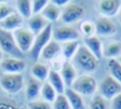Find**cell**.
<instances>
[{
	"instance_id": "12",
	"label": "cell",
	"mask_w": 121,
	"mask_h": 109,
	"mask_svg": "<svg viewBox=\"0 0 121 109\" xmlns=\"http://www.w3.org/2000/svg\"><path fill=\"white\" fill-rule=\"evenodd\" d=\"M95 33L100 36H111L116 32L115 24L107 17H100L95 22Z\"/></svg>"
},
{
	"instance_id": "18",
	"label": "cell",
	"mask_w": 121,
	"mask_h": 109,
	"mask_svg": "<svg viewBox=\"0 0 121 109\" xmlns=\"http://www.w3.org/2000/svg\"><path fill=\"white\" fill-rule=\"evenodd\" d=\"M60 52H61V45H60V43L56 42L55 40H50L49 43L42 50L41 56L45 61H52Z\"/></svg>"
},
{
	"instance_id": "35",
	"label": "cell",
	"mask_w": 121,
	"mask_h": 109,
	"mask_svg": "<svg viewBox=\"0 0 121 109\" xmlns=\"http://www.w3.org/2000/svg\"><path fill=\"white\" fill-rule=\"evenodd\" d=\"M112 109H121V92L111 100Z\"/></svg>"
},
{
	"instance_id": "13",
	"label": "cell",
	"mask_w": 121,
	"mask_h": 109,
	"mask_svg": "<svg viewBox=\"0 0 121 109\" xmlns=\"http://www.w3.org/2000/svg\"><path fill=\"white\" fill-rule=\"evenodd\" d=\"M60 74L64 82V85L67 87H71L74 82L76 81V79L78 78L76 67L74 66L73 64H71L69 61H66V60L61 64Z\"/></svg>"
},
{
	"instance_id": "15",
	"label": "cell",
	"mask_w": 121,
	"mask_h": 109,
	"mask_svg": "<svg viewBox=\"0 0 121 109\" xmlns=\"http://www.w3.org/2000/svg\"><path fill=\"white\" fill-rule=\"evenodd\" d=\"M23 17L18 12H13L9 16H8L6 19L0 22V28L13 32L14 30L22 27L23 25Z\"/></svg>"
},
{
	"instance_id": "22",
	"label": "cell",
	"mask_w": 121,
	"mask_h": 109,
	"mask_svg": "<svg viewBox=\"0 0 121 109\" xmlns=\"http://www.w3.org/2000/svg\"><path fill=\"white\" fill-rule=\"evenodd\" d=\"M49 67L43 64V63H40V62H36L32 64L31 66V77L35 78L36 80L40 81L41 82H45L47 81V78H48V74H49Z\"/></svg>"
},
{
	"instance_id": "24",
	"label": "cell",
	"mask_w": 121,
	"mask_h": 109,
	"mask_svg": "<svg viewBox=\"0 0 121 109\" xmlns=\"http://www.w3.org/2000/svg\"><path fill=\"white\" fill-rule=\"evenodd\" d=\"M78 47H79V43L78 40L63 43L61 45V54L63 55L66 61H69L74 58Z\"/></svg>"
},
{
	"instance_id": "16",
	"label": "cell",
	"mask_w": 121,
	"mask_h": 109,
	"mask_svg": "<svg viewBox=\"0 0 121 109\" xmlns=\"http://www.w3.org/2000/svg\"><path fill=\"white\" fill-rule=\"evenodd\" d=\"M49 23L41 15V14H34L31 15L30 18L27 19V28L36 36L41 33Z\"/></svg>"
},
{
	"instance_id": "19",
	"label": "cell",
	"mask_w": 121,
	"mask_h": 109,
	"mask_svg": "<svg viewBox=\"0 0 121 109\" xmlns=\"http://www.w3.org/2000/svg\"><path fill=\"white\" fill-rule=\"evenodd\" d=\"M46 82L55 89V91L57 92L58 95L64 94V91H65L66 87L64 85V82L61 79V76H60V72H58L55 69H50Z\"/></svg>"
},
{
	"instance_id": "28",
	"label": "cell",
	"mask_w": 121,
	"mask_h": 109,
	"mask_svg": "<svg viewBox=\"0 0 121 109\" xmlns=\"http://www.w3.org/2000/svg\"><path fill=\"white\" fill-rule=\"evenodd\" d=\"M79 30L81 34L84 36V38L94 36V34L95 33V23H93L92 21H88V20L83 21L79 25Z\"/></svg>"
},
{
	"instance_id": "21",
	"label": "cell",
	"mask_w": 121,
	"mask_h": 109,
	"mask_svg": "<svg viewBox=\"0 0 121 109\" xmlns=\"http://www.w3.org/2000/svg\"><path fill=\"white\" fill-rule=\"evenodd\" d=\"M60 8L57 7L56 5H54L53 3H51L50 1H48L47 5L45 6V8L43 9V11L41 12V15L49 23H53L56 22L57 20H59L60 18Z\"/></svg>"
},
{
	"instance_id": "29",
	"label": "cell",
	"mask_w": 121,
	"mask_h": 109,
	"mask_svg": "<svg viewBox=\"0 0 121 109\" xmlns=\"http://www.w3.org/2000/svg\"><path fill=\"white\" fill-rule=\"evenodd\" d=\"M52 109H71L69 101L64 94L57 95L55 100L53 101Z\"/></svg>"
},
{
	"instance_id": "26",
	"label": "cell",
	"mask_w": 121,
	"mask_h": 109,
	"mask_svg": "<svg viewBox=\"0 0 121 109\" xmlns=\"http://www.w3.org/2000/svg\"><path fill=\"white\" fill-rule=\"evenodd\" d=\"M108 68L111 76L121 84V63L116 59H109Z\"/></svg>"
},
{
	"instance_id": "14",
	"label": "cell",
	"mask_w": 121,
	"mask_h": 109,
	"mask_svg": "<svg viewBox=\"0 0 121 109\" xmlns=\"http://www.w3.org/2000/svg\"><path fill=\"white\" fill-rule=\"evenodd\" d=\"M42 82L33 77H29L25 86V96L28 101H33L41 95Z\"/></svg>"
},
{
	"instance_id": "36",
	"label": "cell",
	"mask_w": 121,
	"mask_h": 109,
	"mask_svg": "<svg viewBox=\"0 0 121 109\" xmlns=\"http://www.w3.org/2000/svg\"><path fill=\"white\" fill-rule=\"evenodd\" d=\"M50 2L53 3L54 5H56L59 8H64L65 6H67L69 4L70 1H68V0H52Z\"/></svg>"
},
{
	"instance_id": "11",
	"label": "cell",
	"mask_w": 121,
	"mask_h": 109,
	"mask_svg": "<svg viewBox=\"0 0 121 109\" xmlns=\"http://www.w3.org/2000/svg\"><path fill=\"white\" fill-rule=\"evenodd\" d=\"M121 8V1L118 0H101L96 3L97 11L104 17H112L118 13Z\"/></svg>"
},
{
	"instance_id": "10",
	"label": "cell",
	"mask_w": 121,
	"mask_h": 109,
	"mask_svg": "<svg viewBox=\"0 0 121 109\" xmlns=\"http://www.w3.org/2000/svg\"><path fill=\"white\" fill-rule=\"evenodd\" d=\"M0 49L10 55H19L22 52L18 49L12 32L0 28Z\"/></svg>"
},
{
	"instance_id": "17",
	"label": "cell",
	"mask_w": 121,
	"mask_h": 109,
	"mask_svg": "<svg viewBox=\"0 0 121 109\" xmlns=\"http://www.w3.org/2000/svg\"><path fill=\"white\" fill-rule=\"evenodd\" d=\"M84 45L89 49V51L99 61L103 56V45L98 37L91 36L84 38Z\"/></svg>"
},
{
	"instance_id": "2",
	"label": "cell",
	"mask_w": 121,
	"mask_h": 109,
	"mask_svg": "<svg viewBox=\"0 0 121 109\" xmlns=\"http://www.w3.org/2000/svg\"><path fill=\"white\" fill-rule=\"evenodd\" d=\"M70 88L78 93L80 96H92L96 91L97 82L93 76L83 74L76 79Z\"/></svg>"
},
{
	"instance_id": "27",
	"label": "cell",
	"mask_w": 121,
	"mask_h": 109,
	"mask_svg": "<svg viewBox=\"0 0 121 109\" xmlns=\"http://www.w3.org/2000/svg\"><path fill=\"white\" fill-rule=\"evenodd\" d=\"M16 8L18 9V13L23 18L28 19L32 15L31 1H28V0H18V1H16Z\"/></svg>"
},
{
	"instance_id": "9",
	"label": "cell",
	"mask_w": 121,
	"mask_h": 109,
	"mask_svg": "<svg viewBox=\"0 0 121 109\" xmlns=\"http://www.w3.org/2000/svg\"><path fill=\"white\" fill-rule=\"evenodd\" d=\"M0 66L4 73L8 74H22L26 69V64L24 60L17 57H8L2 60Z\"/></svg>"
},
{
	"instance_id": "6",
	"label": "cell",
	"mask_w": 121,
	"mask_h": 109,
	"mask_svg": "<svg viewBox=\"0 0 121 109\" xmlns=\"http://www.w3.org/2000/svg\"><path fill=\"white\" fill-rule=\"evenodd\" d=\"M85 14V9L80 4L69 3L63 8L60 13V19L62 23L70 25L80 20Z\"/></svg>"
},
{
	"instance_id": "23",
	"label": "cell",
	"mask_w": 121,
	"mask_h": 109,
	"mask_svg": "<svg viewBox=\"0 0 121 109\" xmlns=\"http://www.w3.org/2000/svg\"><path fill=\"white\" fill-rule=\"evenodd\" d=\"M121 55V42L111 41L103 46V56L109 59H115Z\"/></svg>"
},
{
	"instance_id": "33",
	"label": "cell",
	"mask_w": 121,
	"mask_h": 109,
	"mask_svg": "<svg viewBox=\"0 0 121 109\" xmlns=\"http://www.w3.org/2000/svg\"><path fill=\"white\" fill-rule=\"evenodd\" d=\"M47 3H48V1H46V0H34V1H31L32 15H34V14H41V12L45 8Z\"/></svg>"
},
{
	"instance_id": "32",
	"label": "cell",
	"mask_w": 121,
	"mask_h": 109,
	"mask_svg": "<svg viewBox=\"0 0 121 109\" xmlns=\"http://www.w3.org/2000/svg\"><path fill=\"white\" fill-rule=\"evenodd\" d=\"M15 12L14 9L8 3L5 2H0V22L6 19L8 16Z\"/></svg>"
},
{
	"instance_id": "20",
	"label": "cell",
	"mask_w": 121,
	"mask_h": 109,
	"mask_svg": "<svg viewBox=\"0 0 121 109\" xmlns=\"http://www.w3.org/2000/svg\"><path fill=\"white\" fill-rule=\"evenodd\" d=\"M64 95L69 101L71 109H86L82 96H80L78 93L74 91L72 88L66 87L64 91Z\"/></svg>"
},
{
	"instance_id": "1",
	"label": "cell",
	"mask_w": 121,
	"mask_h": 109,
	"mask_svg": "<svg viewBox=\"0 0 121 109\" xmlns=\"http://www.w3.org/2000/svg\"><path fill=\"white\" fill-rule=\"evenodd\" d=\"M73 60L80 69L87 73L94 72L98 66V60L89 51L85 45H79Z\"/></svg>"
},
{
	"instance_id": "31",
	"label": "cell",
	"mask_w": 121,
	"mask_h": 109,
	"mask_svg": "<svg viewBox=\"0 0 121 109\" xmlns=\"http://www.w3.org/2000/svg\"><path fill=\"white\" fill-rule=\"evenodd\" d=\"M0 109H26L12 100L0 97Z\"/></svg>"
},
{
	"instance_id": "5",
	"label": "cell",
	"mask_w": 121,
	"mask_h": 109,
	"mask_svg": "<svg viewBox=\"0 0 121 109\" xmlns=\"http://www.w3.org/2000/svg\"><path fill=\"white\" fill-rule=\"evenodd\" d=\"M12 34L18 49L22 53L29 52L32 47L35 35L28 28H25V27H20L14 30Z\"/></svg>"
},
{
	"instance_id": "37",
	"label": "cell",
	"mask_w": 121,
	"mask_h": 109,
	"mask_svg": "<svg viewBox=\"0 0 121 109\" xmlns=\"http://www.w3.org/2000/svg\"><path fill=\"white\" fill-rule=\"evenodd\" d=\"M2 57H3V53H2V50L0 49V64L2 62Z\"/></svg>"
},
{
	"instance_id": "38",
	"label": "cell",
	"mask_w": 121,
	"mask_h": 109,
	"mask_svg": "<svg viewBox=\"0 0 121 109\" xmlns=\"http://www.w3.org/2000/svg\"><path fill=\"white\" fill-rule=\"evenodd\" d=\"M119 22H120V24H121V9H120V10H119Z\"/></svg>"
},
{
	"instance_id": "34",
	"label": "cell",
	"mask_w": 121,
	"mask_h": 109,
	"mask_svg": "<svg viewBox=\"0 0 121 109\" xmlns=\"http://www.w3.org/2000/svg\"><path fill=\"white\" fill-rule=\"evenodd\" d=\"M28 109H52L50 103L44 100H33L28 102Z\"/></svg>"
},
{
	"instance_id": "30",
	"label": "cell",
	"mask_w": 121,
	"mask_h": 109,
	"mask_svg": "<svg viewBox=\"0 0 121 109\" xmlns=\"http://www.w3.org/2000/svg\"><path fill=\"white\" fill-rule=\"evenodd\" d=\"M90 109H107V104L105 99L100 95H96L93 97L89 105Z\"/></svg>"
},
{
	"instance_id": "25",
	"label": "cell",
	"mask_w": 121,
	"mask_h": 109,
	"mask_svg": "<svg viewBox=\"0 0 121 109\" xmlns=\"http://www.w3.org/2000/svg\"><path fill=\"white\" fill-rule=\"evenodd\" d=\"M57 95L58 94L55 91V89L47 82L43 83L42 89H41V95H40L42 97L43 100H44V101H46L48 103H53V101L55 100Z\"/></svg>"
},
{
	"instance_id": "8",
	"label": "cell",
	"mask_w": 121,
	"mask_h": 109,
	"mask_svg": "<svg viewBox=\"0 0 121 109\" xmlns=\"http://www.w3.org/2000/svg\"><path fill=\"white\" fill-rule=\"evenodd\" d=\"M100 96L107 100H112L121 92V84L111 75L106 76L99 84Z\"/></svg>"
},
{
	"instance_id": "4",
	"label": "cell",
	"mask_w": 121,
	"mask_h": 109,
	"mask_svg": "<svg viewBox=\"0 0 121 109\" xmlns=\"http://www.w3.org/2000/svg\"><path fill=\"white\" fill-rule=\"evenodd\" d=\"M0 86L6 93L17 94L23 89L24 77L22 74L3 73L0 78Z\"/></svg>"
},
{
	"instance_id": "3",
	"label": "cell",
	"mask_w": 121,
	"mask_h": 109,
	"mask_svg": "<svg viewBox=\"0 0 121 109\" xmlns=\"http://www.w3.org/2000/svg\"><path fill=\"white\" fill-rule=\"evenodd\" d=\"M52 29H53V27H52L51 24H49L41 33H39L38 35L35 36L32 47H31L30 51L28 52L29 56L34 61H37L39 59V57L41 56L42 50L51 40V38H52Z\"/></svg>"
},
{
	"instance_id": "7",
	"label": "cell",
	"mask_w": 121,
	"mask_h": 109,
	"mask_svg": "<svg viewBox=\"0 0 121 109\" xmlns=\"http://www.w3.org/2000/svg\"><path fill=\"white\" fill-rule=\"evenodd\" d=\"M79 37L78 30L71 26H59L52 29V38L58 43L77 41Z\"/></svg>"
}]
</instances>
